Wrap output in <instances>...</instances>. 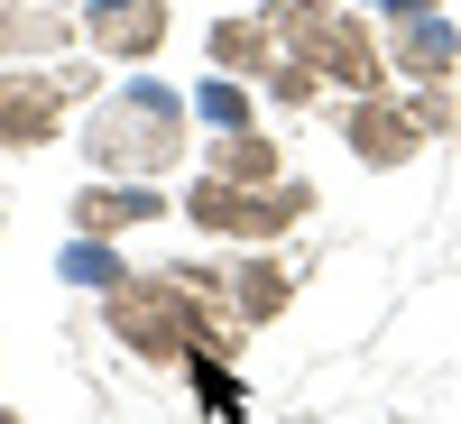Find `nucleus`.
<instances>
[{
	"label": "nucleus",
	"instance_id": "1",
	"mask_svg": "<svg viewBox=\"0 0 461 424\" xmlns=\"http://www.w3.org/2000/svg\"><path fill=\"white\" fill-rule=\"evenodd\" d=\"M176 148H185V102L167 84H121V93H102L93 102V130H84V158L111 167V176H158L176 167Z\"/></svg>",
	"mask_w": 461,
	"mask_h": 424
},
{
	"label": "nucleus",
	"instance_id": "2",
	"mask_svg": "<svg viewBox=\"0 0 461 424\" xmlns=\"http://www.w3.org/2000/svg\"><path fill=\"white\" fill-rule=\"evenodd\" d=\"M267 28H277V56H295L314 84H341V93H378V74H388V56H378V37L360 19H341L332 0H277L267 10Z\"/></svg>",
	"mask_w": 461,
	"mask_h": 424
},
{
	"label": "nucleus",
	"instance_id": "3",
	"mask_svg": "<svg viewBox=\"0 0 461 424\" xmlns=\"http://www.w3.org/2000/svg\"><path fill=\"white\" fill-rule=\"evenodd\" d=\"M111 332L139 360H194L212 341V304L194 286H176V277H121L111 286Z\"/></svg>",
	"mask_w": 461,
	"mask_h": 424
},
{
	"label": "nucleus",
	"instance_id": "4",
	"mask_svg": "<svg viewBox=\"0 0 461 424\" xmlns=\"http://www.w3.org/2000/svg\"><path fill=\"white\" fill-rule=\"evenodd\" d=\"M314 203L304 185L286 176H258V185H230V176H203L194 194H185V212H194L212 240H286V221Z\"/></svg>",
	"mask_w": 461,
	"mask_h": 424
},
{
	"label": "nucleus",
	"instance_id": "5",
	"mask_svg": "<svg viewBox=\"0 0 461 424\" xmlns=\"http://www.w3.org/2000/svg\"><path fill=\"white\" fill-rule=\"evenodd\" d=\"M93 93V65H65V74H0V148H37L56 139V121Z\"/></svg>",
	"mask_w": 461,
	"mask_h": 424
},
{
	"label": "nucleus",
	"instance_id": "6",
	"mask_svg": "<svg viewBox=\"0 0 461 424\" xmlns=\"http://www.w3.org/2000/svg\"><path fill=\"white\" fill-rule=\"evenodd\" d=\"M341 139L360 148V167H406L415 148H425V121H415V93H360L351 121H341Z\"/></svg>",
	"mask_w": 461,
	"mask_h": 424
},
{
	"label": "nucleus",
	"instance_id": "7",
	"mask_svg": "<svg viewBox=\"0 0 461 424\" xmlns=\"http://www.w3.org/2000/svg\"><path fill=\"white\" fill-rule=\"evenodd\" d=\"M388 56L397 74H415V84H443L452 74V56H461V37H452V19H434V0H397L388 10Z\"/></svg>",
	"mask_w": 461,
	"mask_h": 424
},
{
	"label": "nucleus",
	"instance_id": "8",
	"mask_svg": "<svg viewBox=\"0 0 461 424\" xmlns=\"http://www.w3.org/2000/svg\"><path fill=\"white\" fill-rule=\"evenodd\" d=\"M84 47H102V56H158L167 47V10L158 0H84Z\"/></svg>",
	"mask_w": 461,
	"mask_h": 424
},
{
	"label": "nucleus",
	"instance_id": "9",
	"mask_svg": "<svg viewBox=\"0 0 461 424\" xmlns=\"http://www.w3.org/2000/svg\"><path fill=\"white\" fill-rule=\"evenodd\" d=\"M139 221H158V185H148V176L93 185V194L74 203V230H84V240H111V230H139Z\"/></svg>",
	"mask_w": 461,
	"mask_h": 424
},
{
	"label": "nucleus",
	"instance_id": "10",
	"mask_svg": "<svg viewBox=\"0 0 461 424\" xmlns=\"http://www.w3.org/2000/svg\"><path fill=\"white\" fill-rule=\"evenodd\" d=\"M74 0H0V56H56L74 37Z\"/></svg>",
	"mask_w": 461,
	"mask_h": 424
},
{
	"label": "nucleus",
	"instance_id": "11",
	"mask_svg": "<svg viewBox=\"0 0 461 424\" xmlns=\"http://www.w3.org/2000/svg\"><path fill=\"white\" fill-rule=\"evenodd\" d=\"M203 56H212V74H267V65H277V28H267V10L221 19V28L203 37Z\"/></svg>",
	"mask_w": 461,
	"mask_h": 424
},
{
	"label": "nucleus",
	"instance_id": "12",
	"mask_svg": "<svg viewBox=\"0 0 461 424\" xmlns=\"http://www.w3.org/2000/svg\"><path fill=\"white\" fill-rule=\"evenodd\" d=\"M221 304H240V323H267V314L286 304V267H277V258H240V267L221 277Z\"/></svg>",
	"mask_w": 461,
	"mask_h": 424
},
{
	"label": "nucleus",
	"instance_id": "13",
	"mask_svg": "<svg viewBox=\"0 0 461 424\" xmlns=\"http://www.w3.org/2000/svg\"><path fill=\"white\" fill-rule=\"evenodd\" d=\"M212 176H230V185H258V176H277V148H267L258 130H221V148H212Z\"/></svg>",
	"mask_w": 461,
	"mask_h": 424
},
{
	"label": "nucleus",
	"instance_id": "14",
	"mask_svg": "<svg viewBox=\"0 0 461 424\" xmlns=\"http://www.w3.org/2000/svg\"><path fill=\"white\" fill-rule=\"evenodd\" d=\"M194 111H203L212 130H249V93L230 84V74H203V93H194Z\"/></svg>",
	"mask_w": 461,
	"mask_h": 424
},
{
	"label": "nucleus",
	"instance_id": "15",
	"mask_svg": "<svg viewBox=\"0 0 461 424\" xmlns=\"http://www.w3.org/2000/svg\"><path fill=\"white\" fill-rule=\"evenodd\" d=\"M65 277H74V286H121V258H111L102 240H74V249H65Z\"/></svg>",
	"mask_w": 461,
	"mask_h": 424
},
{
	"label": "nucleus",
	"instance_id": "16",
	"mask_svg": "<svg viewBox=\"0 0 461 424\" xmlns=\"http://www.w3.org/2000/svg\"><path fill=\"white\" fill-rule=\"evenodd\" d=\"M0 424H19V415H10V406H0Z\"/></svg>",
	"mask_w": 461,
	"mask_h": 424
},
{
	"label": "nucleus",
	"instance_id": "17",
	"mask_svg": "<svg viewBox=\"0 0 461 424\" xmlns=\"http://www.w3.org/2000/svg\"><path fill=\"white\" fill-rule=\"evenodd\" d=\"M378 10H397V0H378Z\"/></svg>",
	"mask_w": 461,
	"mask_h": 424
}]
</instances>
